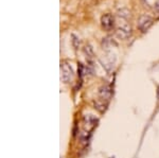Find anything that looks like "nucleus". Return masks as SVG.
<instances>
[{
    "mask_svg": "<svg viewBox=\"0 0 159 158\" xmlns=\"http://www.w3.org/2000/svg\"><path fill=\"white\" fill-rule=\"evenodd\" d=\"M73 78V70L68 63L61 64V80L65 83H69Z\"/></svg>",
    "mask_w": 159,
    "mask_h": 158,
    "instance_id": "nucleus-1",
    "label": "nucleus"
},
{
    "mask_svg": "<svg viewBox=\"0 0 159 158\" xmlns=\"http://www.w3.org/2000/svg\"><path fill=\"white\" fill-rule=\"evenodd\" d=\"M153 25V18L148 15H144V16H141L139 19V22H138V28H139L140 31L142 32H147L150 27Z\"/></svg>",
    "mask_w": 159,
    "mask_h": 158,
    "instance_id": "nucleus-2",
    "label": "nucleus"
},
{
    "mask_svg": "<svg viewBox=\"0 0 159 158\" xmlns=\"http://www.w3.org/2000/svg\"><path fill=\"white\" fill-rule=\"evenodd\" d=\"M132 34V29L129 25H122L117 29V36L121 39H126Z\"/></svg>",
    "mask_w": 159,
    "mask_h": 158,
    "instance_id": "nucleus-3",
    "label": "nucleus"
},
{
    "mask_svg": "<svg viewBox=\"0 0 159 158\" xmlns=\"http://www.w3.org/2000/svg\"><path fill=\"white\" fill-rule=\"evenodd\" d=\"M101 22L105 29H111V28L114 27L115 19L110 14H106V15H104V16H102Z\"/></svg>",
    "mask_w": 159,
    "mask_h": 158,
    "instance_id": "nucleus-4",
    "label": "nucleus"
},
{
    "mask_svg": "<svg viewBox=\"0 0 159 158\" xmlns=\"http://www.w3.org/2000/svg\"><path fill=\"white\" fill-rule=\"evenodd\" d=\"M111 88H110V86L106 85L104 86V87H102L101 89H100V97L103 99H109L110 97H111Z\"/></svg>",
    "mask_w": 159,
    "mask_h": 158,
    "instance_id": "nucleus-5",
    "label": "nucleus"
},
{
    "mask_svg": "<svg viewBox=\"0 0 159 158\" xmlns=\"http://www.w3.org/2000/svg\"><path fill=\"white\" fill-rule=\"evenodd\" d=\"M155 10H156V12L159 14V0L157 2H156V4H155Z\"/></svg>",
    "mask_w": 159,
    "mask_h": 158,
    "instance_id": "nucleus-6",
    "label": "nucleus"
}]
</instances>
